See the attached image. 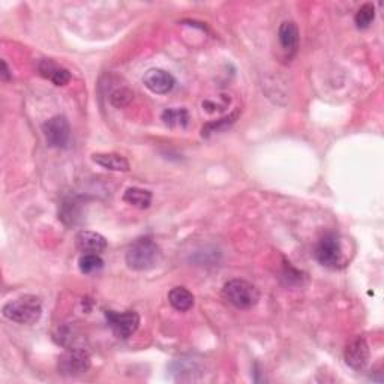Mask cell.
I'll return each instance as SVG.
<instances>
[{"label":"cell","mask_w":384,"mask_h":384,"mask_svg":"<svg viewBox=\"0 0 384 384\" xmlns=\"http://www.w3.org/2000/svg\"><path fill=\"white\" fill-rule=\"evenodd\" d=\"M3 317L18 324H35L42 315V302L33 294H24L8 302L3 309Z\"/></svg>","instance_id":"1"},{"label":"cell","mask_w":384,"mask_h":384,"mask_svg":"<svg viewBox=\"0 0 384 384\" xmlns=\"http://www.w3.org/2000/svg\"><path fill=\"white\" fill-rule=\"evenodd\" d=\"M161 258V249L156 243L149 239H138L126 251V265L133 270H149L158 265Z\"/></svg>","instance_id":"2"},{"label":"cell","mask_w":384,"mask_h":384,"mask_svg":"<svg viewBox=\"0 0 384 384\" xmlns=\"http://www.w3.org/2000/svg\"><path fill=\"white\" fill-rule=\"evenodd\" d=\"M222 296L226 301L237 309H251L260 301L258 288L245 279H231L224 285Z\"/></svg>","instance_id":"3"},{"label":"cell","mask_w":384,"mask_h":384,"mask_svg":"<svg viewBox=\"0 0 384 384\" xmlns=\"http://www.w3.org/2000/svg\"><path fill=\"white\" fill-rule=\"evenodd\" d=\"M92 367L90 354L86 349H67L58 362L59 374L65 377H80L84 376Z\"/></svg>","instance_id":"4"},{"label":"cell","mask_w":384,"mask_h":384,"mask_svg":"<svg viewBox=\"0 0 384 384\" xmlns=\"http://www.w3.org/2000/svg\"><path fill=\"white\" fill-rule=\"evenodd\" d=\"M315 258L318 260V263L329 269H340L344 266L345 258L338 234L329 233L318 242L315 248Z\"/></svg>","instance_id":"5"},{"label":"cell","mask_w":384,"mask_h":384,"mask_svg":"<svg viewBox=\"0 0 384 384\" xmlns=\"http://www.w3.org/2000/svg\"><path fill=\"white\" fill-rule=\"evenodd\" d=\"M45 142L50 147H67L71 140V126L65 116H54L42 125Z\"/></svg>","instance_id":"6"},{"label":"cell","mask_w":384,"mask_h":384,"mask_svg":"<svg viewBox=\"0 0 384 384\" xmlns=\"http://www.w3.org/2000/svg\"><path fill=\"white\" fill-rule=\"evenodd\" d=\"M106 318L111 332H113L115 336H117L120 340H128L129 336H133L137 332L140 326V317L135 311H126V312L107 311Z\"/></svg>","instance_id":"7"},{"label":"cell","mask_w":384,"mask_h":384,"mask_svg":"<svg viewBox=\"0 0 384 384\" xmlns=\"http://www.w3.org/2000/svg\"><path fill=\"white\" fill-rule=\"evenodd\" d=\"M344 359L351 369L362 371L369 360V347L367 341L363 338H358L350 342L344 351Z\"/></svg>","instance_id":"8"},{"label":"cell","mask_w":384,"mask_h":384,"mask_svg":"<svg viewBox=\"0 0 384 384\" xmlns=\"http://www.w3.org/2000/svg\"><path fill=\"white\" fill-rule=\"evenodd\" d=\"M143 81H144V86L151 92L156 93V95H165V93L172 92L176 83L174 77L170 72H167L164 69H158V68L149 69L144 74Z\"/></svg>","instance_id":"9"},{"label":"cell","mask_w":384,"mask_h":384,"mask_svg":"<svg viewBox=\"0 0 384 384\" xmlns=\"http://www.w3.org/2000/svg\"><path fill=\"white\" fill-rule=\"evenodd\" d=\"M76 247L83 254H101L107 249V239L97 231L83 230L76 236Z\"/></svg>","instance_id":"10"},{"label":"cell","mask_w":384,"mask_h":384,"mask_svg":"<svg viewBox=\"0 0 384 384\" xmlns=\"http://www.w3.org/2000/svg\"><path fill=\"white\" fill-rule=\"evenodd\" d=\"M279 44L283 50L288 54V58L296 54L299 49V40H301V33H299V27L294 22H284L279 26L278 32Z\"/></svg>","instance_id":"11"},{"label":"cell","mask_w":384,"mask_h":384,"mask_svg":"<svg viewBox=\"0 0 384 384\" xmlns=\"http://www.w3.org/2000/svg\"><path fill=\"white\" fill-rule=\"evenodd\" d=\"M38 71L44 78L53 81L56 86H67V84L71 81V72L68 69L59 67L58 63H54L50 59L41 60Z\"/></svg>","instance_id":"12"},{"label":"cell","mask_w":384,"mask_h":384,"mask_svg":"<svg viewBox=\"0 0 384 384\" xmlns=\"http://www.w3.org/2000/svg\"><path fill=\"white\" fill-rule=\"evenodd\" d=\"M92 161L110 172H129V162L119 153H93Z\"/></svg>","instance_id":"13"},{"label":"cell","mask_w":384,"mask_h":384,"mask_svg":"<svg viewBox=\"0 0 384 384\" xmlns=\"http://www.w3.org/2000/svg\"><path fill=\"white\" fill-rule=\"evenodd\" d=\"M168 302H170V305L176 309V311L186 312L194 306L195 297L188 288L174 287L170 290V293H168Z\"/></svg>","instance_id":"14"},{"label":"cell","mask_w":384,"mask_h":384,"mask_svg":"<svg viewBox=\"0 0 384 384\" xmlns=\"http://www.w3.org/2000/svg\"><path fill=\"white\" fill-rule=\"evenodd\" d=\"M124 201L137 209H147L152 203V192L142 188H128L124 194Z\"/></svg>","instance_id":"15"},{"label":"cell","mask_w":384,"mask_h":384,"mask_svg":"<svg viewBox=\"0 0 384 384\" xmlns=\"http://www.w3.org/2000/svg\"><path fill=\"white\" fill-rule=\"evenodd\" d=\"M162 120L167 126L185 128L190 122V113L185 108H168L162 113Z\"/></svg>","instance_id":"16"},{"label":"cell","mask_w":384,"mask_h":384,"mask_svg":"<svg viewBox=\"0 0 384 384\" xmlns=\"http://www.w3.org/2000/svg\"><path fill=\"white\" fill-rule=\"evenodd\" d=\"M376 18V6L372 3H365L359 8V11L354 15V23L359 29H368Z\"/></svg>","instance_id":"17"},{"label":"cell","mask_w":384,"mask_h":384,"mask_svg":"<svg viewBox=\"0 0 384 384\" xmlns=\"http://www.w3.org/2000/svg\"><path fill=\"white\" fill-rule=\"evenodd\" d=\"M78 267L86 275L95 274L104 267V260L99 257V254H83L78 260Z\"/></svg>","instance_id":"18"},{"label":"cell","mask_w":384,"mask_h":384,"mask_svg":"<svg viewBox=\"0 0 384 384\" xmlns=\"http://www.w3.org/2000/svg\"><path fill=\"white\" fill-rule=\"evenodd\" d=\"M134 99L133 90L128 87H117L110 93V104L116 108H125Z\"/></svg>","instance_id":"19"},{"label":"cell","mask_w":384,"mask_h":384,"mask_svg":"<svg viewBox=\"0 0 384 384\" xmlns=\"http://www.w3.org/2000/svg\"><path fill=\"white\" fill-rule=\"evenodd\" d=\"M0 77H2L3 81H9L12 78V72L9 71L8 63L5 60H2V71H0Z\"/></svg>","instance_id":"20"}]
</instances>
